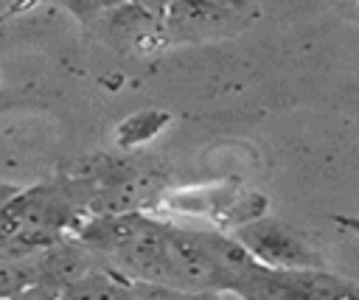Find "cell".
Returning a JSON list of instances; mask_svg holds the SVG:
<instances>
[{
  "mask_svg": "<svg viewBox=\"0 0 359 300\" xmlns=\"http://www.w3.org/2000/svg\"><path fill=\"white\" fill-rule=\"evenodd\" d=\"M168 123H171V115H168L165 109H140V112L126 115V118L115 126L112 137H115L118 146L132 149V146H143V143L154 140Z\"/></svg>",
  "mask_w": 359,
  "mask_h": 300,
  "instance_id": "2",
  "label": "cell"
},
{
  "mask_svg": "<svg viewBox=\"0 0 359 300\" xmlns=\"http://www.w3.org/2000/svg\"><path fill=\"white\" fill-rule=\"evenodd\" d=\"M112 3H121V0H76L79 8H107Z\"/></svg>",
  "mask_w": 359,
  "mask_h": 300,
  "instance_id": "5",
  "label": "cell"
},
{
  "mask_svg": "<svg viewBox=\"0 0 359 300\" xmlns=\"http://www.w3.org/2000/svg\"><path fill=\"white\" fill-rule=\"evenodd\" d=\"M137 48H140L143 53H154V50L160 48L157 34H140V36H137Z\"/></svg>",
  "mask_w": 359,
  "mask_h": 300,
  "instance_id": "4",
  "label": "cell"
},
{
  "mask_svg": "<svg viewBox=\"0 0 359 300\" xmlns=\"http://www.w3.org/2000/svg\"><path fill=\"white\" fill-rule=\"evenodd\" d=\"M238 227H241L238 241H241L244 252H252L258 261H264L275 269H309L317 264L311 250L297 236H292L286 227H280L275 221H264L258 216Z\"/></svg>",
  "mask_w": 359,
  "mask_h": 300,
  "instance_id": "1",
  "label": "cell"
},
{
  "mask_svg": "<svg viewBox=\"0 0 359 300\" xmlns=\"http://www.w3.org/2000/svg\"><path fill=\"white\" fill-rule=\"evenodd\" d=\"M163 205L174 213H185V216H205V213H216L222 207V199H219V191L213 188H180V191H171Z\"/></svg>",
  "mask_w": 359,
  "mask_h": 300,
  "instance_id": "3",
  "label": "cell"
}]
</instances>
